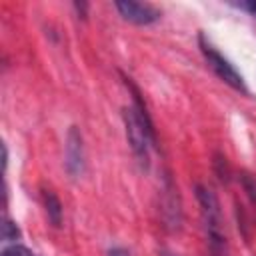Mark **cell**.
<instances>
[{
    "label": "cell",
    "mask_w": 256,
    "mask_h": 256,
    "mask_svg": "<svg viewBox=\"0 0 256 256\" xmlns=\"http://www.w3.org/2000/svg\"><path fill=\"white\" fill-rule=\"evenodd\" d=\"M116 10L120 12V16L132 24L138 26H146L152 24L160 18V10L148 2H134V0H118L114 2Z\"/></svg>",
    "instance_id": "cell-4"
},
{
    "label": "cell",
    "mask_w": 256,
    "mask_h": 256,
    "mask_svg": "<svg viewBox=\"0 0 256 256\" xmlns=\"http://www.w3.org/2000/svg\"><path fill=\"white\" fill-rule=\"evenodd\" d=\"M160 254H162V256H174V254H170V252H166V250H162Z\"/></svg>",
    "instance_id": "cell-13"
},
{
    "label": "cell",
    "mask_w": 256,
    "mask_h": 256,
    "mask_svg": "<svg viewBox=\"0 0 256 256\" xmlns=\"http://www.w3.org/2000/svg\"><path fill=\"white\" fill-rule=\"evenodd\" d=\"M240 182H242V188L246 190L250 202L256 206V176H252L250 172H242L240 174Z\"/></svg>",
    "instance_id": "cell-7"
},
{
    "label": "cell",
    "mask_w": 256,
    "mask_h": 256,
    "mask_svg": "<svg viewBox=\"0 0 256 256\" xmlns=\"http://www.w3.org/2000/svg\"><path fill=\"white\" fill-rule=\"evenodd\" d=\"M74 8H76L78 12H82V16H86V8H88V4H84V2H82V4H78V2H76V4H74Z\"/></svg>",
    "instance_id": "cell-12"
},
{
    "label": "cell",
    "mask_w": 256,
    "mask_h": 256,
    "mask_svg": "<svg viewBox=\"0 0 256 256\" xmlns=\"http://www.w3.org/2000/svg\"><path fill=\"white\" fill-rule=\"evenodd\" d=\"M108 256H130V252L124 250V248H110L108 250Z\"/></svg>",
    "instance_id": "cell-11"
},
{
    "label": "cell",
    "mask_w": 256,
    "mask_h": 256,
    "mask_svg": "<svg viewBox=\"0 0 256 256\" xmlns=\"http://www.w3.org/2000/svg\"><path fill=\"white\" fill-rule=\"evenodd\" d=\"M66 168L72 176L84 172V144L82 134L76 126H72L66 136Z\"/></svg>",
    "instance_id": "cell-5"
},
{
    "label": "cell",
    "mask_w": 256,
    "mask_h": 256,
    "mask_svg": "<svg viewBox=\"0 0 256 256\" xmlns=\"http://www.w3.org/2000/svg\"><path fill=\"white\" fill-rule=\"evenodd\" d=\"M124 84L132 92V104L122 110V118H124V126H126V138H128V144H130L134 156L138 158V162L144 168H148L150 148L156 146L154 124L150 120V114L146 110V104H144L138 88L130 82V78H124Z\"/></svg>",
    "instance_id": "cell-1"
},
{
    "label": "cell",
    "mask_w": 256,
    "mask_h": 256,
    "mask_svg": "<svg viewBox=\"0 0 256 256\" xmlns=\"http://www.w3.org/2000/svg\"><path fill=\"white\" fill-rule=\"evenodd\" d=\"M200 50H202V54H204V58H206V62H208V66L214 70V74L220 78V80H224L230 88H234V90H238V92H242V94H248V88H246V84H244V78H242V74L200 34Z\"/></svg>",
    "instance_id": "cell-3"
},
{
    "label": "cell",
    "mask_w": 256,
    "mask_h": 256,
    "mask_svg": "<svg viewBox=\"0 0 256 256\" xmlns=\"http://www.w3.org/2000/svg\"><path fill=\"white\" fill-rule=\"evenodd\" d=\"M0 256H36V254H34L30 248L22 246V244H10V246H6V248L2 250Z\"/></svg>",
    "instance_id": "cell-9"
},
{
    "label": "cell",
    "mask_w": 256,
    "mask_h": 256,
    "mask_svg": "<svg viewBox=\"0 0 256 256\" xmlns=\"http://www.w3.org/2000/svg\"><path fill=\"white\" fill-rule=\"evenodd\" d=\"M18 238H20V228L10 218H4L2 220V240L4 242H14Z\"/></svg>",
    "instance_id": "cell-8"
},
{
    "label": "cell",
    "mask_w": 256,
    "mask_h": 256,
    "mask_svg": "<svg viewBox=\"0 0 256 256\" xmlns=\"http://www.w3.org/2000/svg\"><path fill=\"white\" fill-rule=\"evenodd\" d=\"M42 200H44V208H46V216L50 220L52 226H62V204L58 200V196L54 194V190L44 188L42 190Z\"/></svg>",
    "instance_id": "cell-6"
},
{
    "label": "cell",
    "mask_w": 256,
    "mask_h": 256,
    "mask_svg": "<svg viewBox=\"0 0 256 256\" xmlns=\"http://www.w3.org/2000/svg\"><path fill=\"white\" fill-rule=\"evenodd\" d=\"M236 6H238V8H242V10H246L248 14L256 16V0H244V2H236Z\"/></svg>",
    "instance_id": "cell-10"
},
{
    "label": "cell",
    "mask_w": 256,
    "mask_h": 256,
    "mask_svg": "<svg viewBox=\"0 0 256 256\" xmlns=\"http://www.w3.org/2000/svg\"><path fill=\"white\" fill-rule=\"evenodd\" d=\"M196 198L202 210L210 256H226V236L222 228V212H220L218 198L202 184H196Z\"/></svg>",
    "instance_id": "cell-2"
}]
</instances>
